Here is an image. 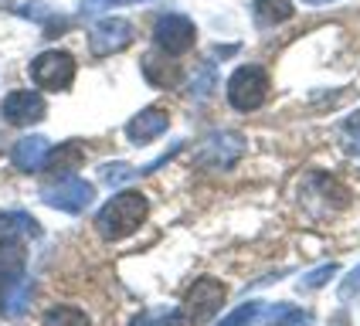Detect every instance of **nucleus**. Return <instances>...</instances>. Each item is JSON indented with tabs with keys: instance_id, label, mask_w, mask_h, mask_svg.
Listing matches in <instances>:
<instances>
[{
	"instance_id": "26",
	"label": "nucleus",
	"mask_w": 360,
	"mask_h": 326,
	"mask_svg": "<svg viewBox=\"0 0 360 326\" xmlns=\"http://www.w3.org/2000/svg\"><path fill=\"white\" fill-rule=\"evenodd\" d=\"M120 4H140V0H89L82 7V14H96V11H105V7H120Z\"/></svg>"
},
{
	"instance_id": "14",
	"label": "nucleus",
	"mask_w": 360,
	"mask_h": 326,
	"mask_svg": "<svg viewBox=\"0 0 360 326\" xmlns=\"http://www.w3.org/2000/svg\"><path fill=\"white\" fill-rule=\"evenodd\" d=\"M82 157H85V153H82V146L79 143H58V146H48V153H44V170H48V174H72V170H75V167H79L82 163Z\"/></svg>"
},
{
	"instance_id": "2",
	"label": "nucleus",
	"mask_w": 360,
	"mask_h": 326,
	"mask_svg": "<svg viewBox=\"0 0 360 326\" xmlns=\"http://www.w3.org/2000/svg\"><path fill=\"white\" fill-rule=\"evenodd\" d=\"M296 201H300V207L309 218H333L343 204H347V187H343L337 177L316 170V174H306L300 181Z\"/></svg>"
},
{
	"instance_id": "6",
	"label": "nucleus",
	"mask_w": 360,
	"mask_h": 326,
	"mask_svg": "<svg viewBox=\"0 0 360 326\" xmlns=\"http://www.w3.org/2000/svg\"><path fill=\"white\" fill-rule=\"evenodd\" d=\"M92 197H96L92 183L79 181V177H61L58 183H51V187L41 190V201L48 204V207L65 211V214H79V211H85V207L92 204Z\"/></svg>"
},
{
	"instance_id": "13",
	"label": "nucleus",
	"mask_w": 360,
	"mask_h": 326,
	"mask_svg": "<svg viewBox=\"0 0 360 326\" xmlns=\"http://www.w3.org/2000/svg\"><path fill=\"white\" fill-rule=\"evenodd\" d=\"M44 153H48V140H44V136H24V140H18L14 153H11V160H14L18 170L34 174V170L44 167Z\"/></svg>"
},
{
	"instance_id": "4",
	"label": "nucleus",
	"mask_w": 360,
	"mask_h": 326,
	"mask_svg": "<svg viewBox=\"0 0 360 326\" xmlns=\"http://www.w3.org/2000/svg\"><path fill=\"white\" fill-rule=\"evenodd\" d=\"M31 79L38 82L44 92H65L72 79H75V58L72 51H61V48H51L38 58L31 61Z\"/></svg>"
},
{
	"instance_id": "24",
	"label": "nucleus",
	"mask_w": 360,
	"mask_h": 326,
	"mask_svg": "<svg viewBox=\"0 0 360 326\" xmlns=\"http://www.w3.org/2000/svg\"><path fill=\"white\" fill-rule=\"evenodd\" d=\"M14 14L31 18V20H44V18H51V7H48L44 0H34V4H14Z\"/></svg>"
},
{
	"instance_id": "12",
	"label": "nucleus",
	"mask_w": 360,
	"mask_h": 326,
	"mask_svg": "<svg viewBox=\"0 0 360 326\" xmlns=\"http://www.w3.org/2000/svg\"><path fill=\"white\" fill-rule=\"evenodd\" d=\"M24 262H27V248L20 238H4L0 242V285L18 282L24 275Z\"/></svg>"
},
{
	"instance_id": "27",
	"label": "nucleus",
	"mask_w": 360,
	"mask_h": 326,
	"mask_svg": "<svg viewBox=\"0 0 360 326\" xmlns=\"http://www.w3.org/2000/svg\"><path fill=\"white\" fill-rule=\"evenodd\" d=\"M354 292H360V265L340 282V296H354Z\"/></svg>"
},
{
	"instance_id": "15",
	"label": "nucleus",
	"mask_w": 360,
	"mask_h": 326,
	"mask_svg": "<svg viewBox=\"0 0 360 326\" xmlns=\"http://www.w3.org/2000/svg\"><path fill=\"white\" fill-rule=\"evenodd\" d=\"M143 72H146L150 85H163V89H170V85H177L180 82V68L174 65L170 55H146V58H143Z\"/></svg>"
},
{
	"instance_id": "20",
	"label": "nucleus",
	"mask_w": 360,
	"mask_h": 326,
	"mask_svg": "<svg viewBox=\"0 0 360 326\" xmlns=\"http://www.w3.org/2000/svg\"><path fill=\"white\" fill-rule=\"evenodd\" d=\"M0 228L4 231H20V235H31V238H38L41 228L31 221V214H24V211H7V214H0Z\"/></svg>"
},
{
	"instance_id": "3",
	"label": "nucleus",
	"mask_w": 360,
	"mask_h": 326,
	"mask_svg": "<svg viewBox=\"0 0 360 326\" xmlns=\"http://www.w3.org/2000/svg\"><path fill=\"white\" fill-rule=\"evenodd\" d=\"M269 96V72L262 65H241L228 79V102L238 112H255Z\"/></svg>"
},
{
	"instance_id": "23",
	"label": "nucleus",
	"mask_w": 360,
	"mask_h": 326,
	"mask_svg": "<svg viewBox=\"0 0 360 326\" xmlns=\"http://www.w3.org/2000/svg\"><path fill=\"white\" fill-rule=\"evenodd\" d=\"M255 316H262V306L259 303H245V306H238L231 316H224L218 326H248Z\"/></svg>"
},
{
	"instance_id": "9",
	"label": "nucleus",
	"mask_w": 360,
	"mask_h": 326,
	"mask_svg": "<svg viewBox=\"0 0 360 326\" xmlns=\"http://www.w3.org/2000/svg\"><path fill=\"white\" fill-rule=\"evenodd\" d=\"M44 112H48L44 96H41V92H31V89H18V92H11L7 99L0 102V116H4V122L20 126V129L41 122L44 119Z\"/></svg>"
},
{
	"instance_id": "17",
	"label": "nucleus",
	"mask_w": 360,
	"mask_h": 326,
	"mask_svg": "<svg viewBox=\"0 0 360 326\" xmlns=\"http://www.w3.org/2000/svg\"><path fill=\"white\" fill-rule=\"evenodd\" d=\"M44 326H92V323L75 306H55V309L44 313Z\"/></svg>"
},
{
	"instance_id": "18",
	"label": "nucleus",
	"mask_w": 360,
	"mask_h": 326,
	"mask_svg": "<svg viewBox=\"0 0 360 326\" xmlns=\"http://www.w3.org/2000/svg\"><path fill=\"white\" fill-rule=\"evenodd\" d=\"M265 323L269 326H309V313L292 309V306H276L265 313Z\"/></svg>"
},
{
	"instance_id": "5",
	"label": "nucleus",
	"mask_w": 360,
	"mask_h": 326,
	"mask_svg": "<svg viewBox=\"0 0 360 326\" xmlns=\"http://www.w3.org/2000/svg\"><path fill=\"white\" fill-rule=\"evenodd\" d=\"M198 41V27L194 20L184 18V14H163L153 27V44L160 48L163 55L177 58V55H187Z\"/></svg>"
},
{
	"instance_id": "29",
	"label": "nucleus",
	"mask_w": 360,
	"mask_h": 326,
	"mask_svg": "<svg viewBox=\"0 0 360 326\" xmlns=\"http://www.w3.org/2000/svg\"><path fill=\"white\" fill-rule=\"evenodd\" d=\"M7 7H14V4L11 0H0V11H7Z\"/></svg>"
},
{
	"instance_id": "25",
	"label": "nucleus",
	"mask_w": 360,
	"mask_h": 326,
	"mask_svg": "<svg viewBox=\"0 0 360 326\" xmlns=\"http://www.w3.org/2000/svg\"><path fill=\"white\" fill-rule=\"evenodd\" d=\"M333 272H337V265H323V268H316L313 275H306L302 285H306V289H320V285H326L333 279Z\"/></svg>"
},
{
	"instance_id": "28",
	"label": "nucleus",
	"mask_w": 360,
	"mask_h": 326,
	"mask_svg": "<svg viewBox=\"0 0 360 326\" xmlns=\"http://www.w3.org/2000/svg\"><path fill=\"white\" fill-rule=\"evenodd\" d=\"M306 4H313V7H320V4H333V0H306Z\"/></svg>"
},
{
	"instance_id": "19",
	"label": "nucleus",
	"mask_w": 360,
	"mask_h": 326,
	"mask_svg": "<svg viewBox=\"0 0 360 326\" xmlns=\"http://www.w3.org/2000/svg\"><path fill=\"white\" fill-rule=\"evenodd\" d=\"M340 140H343V150L354 157V163L360 167V109L354 116H347V122L340 126Z\"/></svg>"
},
{
	"instance_id": "22",
	"label": "nucleus",
	"mask_w": 360,
	"mask_h": 326,
	"mask_svg": "<svg viewBox=\"0 0 360 326\" xmlns=\"http://www.w3.org/2000/svg\"><path fill=\"white\" fill-rule=\"evenodd\" d=\"M211 89H214V65L211 61H200L198 72H194V85H191V92L204 99V96H211Z\"/></svg>"
},
{
	"instance_id": "16",
	"label": "nucleus",
	"mask_w": 360,
	"mask_h": 326,
	"mask_svg": "<svg viewBox=\"0 0 360 326\" xmlns=\"http://www.w3.org/2000/svg\"><path fill=\"white\" fill-rule=\"evenodd\" d=\"M252 14H255V20H259L262 27H276V24L292 18V4L289 0H255L252 4Z\"/></svg>"
},
{
	"instance_id": "7",
	"label": "nucleus",
	"mask_w": 360,
	"mask_h": 326,
	"mask_svg": "<svg viewBox=\"0 0 360 326\" xmlns=\"http://www.w3.org/2000/svg\"><path fill=\"white\" fill-rule=\"evenodd\" d=\"M224 303V285L218 279H198V282L187 289V296H184V316L191 320V323H207L214 313L221 309Z\"/></svg>"
},
{
	"instance_id": "21",
	"label": "nucleus",
	"mask_w": 360,
	"mask_h": 326,
	"mask_svg": "<svg viewBox=\"0 0 360 326\" xmlns=\"http://www.w3.org/2000/svg\"><path fill=\"white\" fill-rule=\"evenodd\" d=\"M129 326H184V313L163 309V313H140Z\"/></svg>"
},
{
	"instance_id": "1",
	"label": "nucleus",
	"mask_w": 360,
	"mask_h": 326,
	"mask_svg": "<svg viewBox=\"0 0 360 326\" xmlns=\"http://www.w3.org/2000/svg\"><path fill=\"white\" fill-rule=\"evenodd\" d=\"M150 214V201L140 190H120L116 197H109L105 207L96 214V228L105 242H120L126 235H133Z\"/></svg>"
},
{
	"instance_id": "10",
	"label": "nucleus",
	"mask_w": 360,
	"mask_h": 326,
	"mask_svg": "<svg viewBox=\"0 0 360 326\" xmlns=\"http://www.w3.org/2000/svg\"><path fill=\"white\" fill-rule=\"evenodd\" d=\"M167 126H170V112L163 105H146V109H140L133 119L126 122V140L133 146H146L157 136H163Z\"/></svg>"
},
{
	"instance_id": "8",
	"label": "nucleus",
	"mask_w": 360,
	"mask_h": 326,
	"mask_svg": "<svg viewBox=\"0 0 360 326\" xmlns=\"http://www.w3.org/2000/svg\"><path fill=\"white\" fill-rule=\"evenodd\" d=\"M133 44V24L126 18H102L92 24V31H89V48H92V55H116L122 48H129Z\"/></svg>"
},
{
	"instance_id": "11",
	"label": "nucleus",
	"mask_w": 360,
	"mask_h": 326,
	"mask_svg": "<svg viewBox=\"0 0 360 326\" xmlns=\"http://www.w3.org/2000/svg\"><path fill=\"white\" fill-rule=\"evenodd\" d=\"M245 150V140L238 133H214L207 136L204 146L198 150V163H207V167H231V163L241 157Z\"/></svg>"
}]
</instances>
